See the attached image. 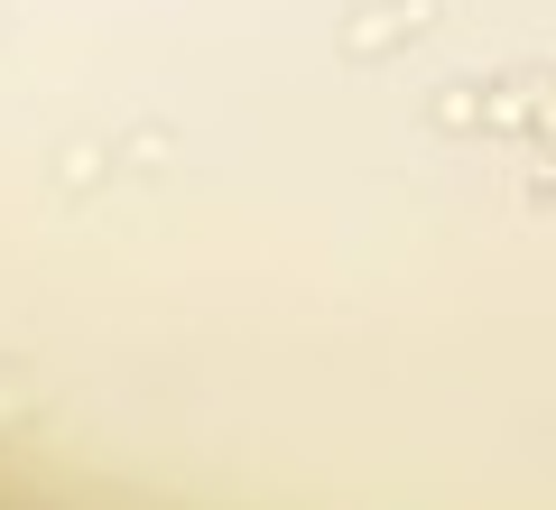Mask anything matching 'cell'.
<instances>
[{
    "label": "cell",
    "instance_id": "cell-3",
    "mask_svg": "<svg viewBox=\"0 0 556 510\" xmlns=\"http://www.w3.org/2000/svg\"><path fill=\"white\" fill-rule=\"evenodd\" d=\"M437 121H445V130H464V121H482V94H445V102H437Z\"/></svg>",
    "mask_w": 556,
    "mask_h": 510
},
{
    "label": "cell",
    "instance_id": "cell-2",
    "mask_svg": "<svg viewBox=\"0 0 556 510\" xmlns=\"http://www.w3.org/2000/svg\"><path fill=\"white\" fill-rule=\"evenodd\" d=\"M519 130L538 139V158H556V84H538V94H529V121H519Z\"/></svg>",
    "mask_w": 556,
    "mask_h": 510
},
{
    "label": "cell",
    "instance_id": "cell-1",
    "mask_svg": "<svg viewBox=\"0 0 556 510\" xmlns=\"http://www.w3.org/2000/svg\"><path fill=\"white\" fill-rule=\"evenodd\" d=\"M417 28H427V0H371L362 20H343V47H353V57H390Z\"/></svg>",
    "mask_w": 556,
    "mask_h": 510
}]
</instances>
